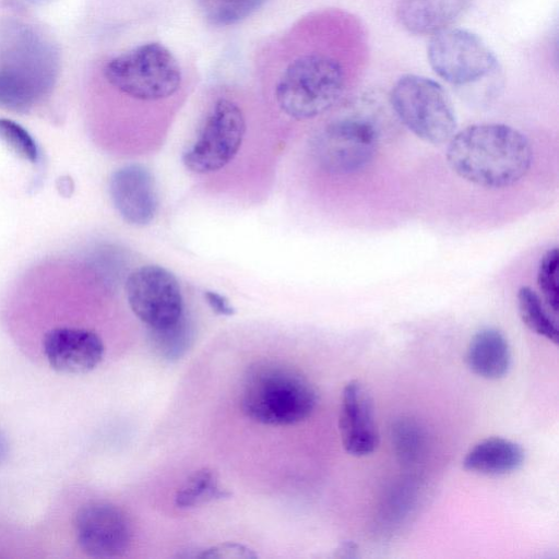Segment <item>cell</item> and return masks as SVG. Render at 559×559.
Listing matches in <instances>:
<instances>
[{"instance_id":"obj_1","label":"cell","mask_w":559,"mask_h":559,"mask_svg":"<svg viewBox=\"0 0 559 559\" xmlns=\"http://www.w3.org/2000/svg\"><path fill=\"white\" fill-rule=\"evenodd\" d=\"M447 160L464 180L487 189L520 181L532 164V148L519 130L502 123H478L454 133Z\"/></svg>"},{"instance_id":"obj_2","label":"cell","mask_w":559,"mask_h":559,"mask_svg":"<svg viewBox=\"0 0 559 559\" xmlns=\"http://www.w3.org/2000/svg\"><path fill=\"white\" fill-rule=\"evenodd\" d=\"M317 402V391L308 378L281 361H255L242 379L240 407L262 425L298 424L311 415Z\"/></svg>"},{"instance_id":"obj_3","label":"cell","mask_w":559,"mask_h":559,"mask_svg":"<svg viewBox=\"0 0 559 559\" xmlns=\"http://www.w3.org/2000/svg\"><path fill=\"white\" fill-rule=\"evenodd\" d=\"M342 62L324 52H308L290 61L274 90L278 108L289 118L306 120L332 108L346 88Z\"/></svg>"},{"instance_id":"obj_4","label":"cell","mask_w":559,"mask_h":559,"mask_svg":"<svg viewBox=\"0 0 559 559\" xmlns=\"http://www.w3.org/2000/svg\"><path fill=\"white\" fill-rule=\"evenodd\" d=\"M104 76L118 92L140 102L166 99L178 92L182 82L176 57L154 41L111 58L104 67Z\"/></svg>"},{"instance_id":"obj_5","label":"cell","mask_w":559,"mask_h":559,"mask_svg":"<svg viewBox=\"0 0 559 559\" xmlns=\"http://www.w3.org/2000/svg\"><path fill=\"white\" fill-rule=\"evenodd\" d=\"M391 106L417 138L431 144L449 141L456 130V117L444 88L436 81L405 74L393 85Z\"/></svg>"},{"instance_id":"obj_6","label":"cell","mask_w":559,"mask_h":559,"mask_svg":"<svg viewBox=\"0 0 559 559\" xmlns=\"http://www.w3.org/2000/svg\"><path fill=\"white\" fill-rule=\"evenodd\" d=\"M246 130L241 107L227 97L217 98L182 153L185 167L197 175L221 170L238 154Z\"/></svg>"},{"instance_id":"obj_7","label":"cell","mask_w":559,"mask_h":559,"mask_svg":"<svg viewBox=\"0 0 559 559\" xmlns=\"http://www.w3.org/2000/svg\"><path fill=\"white\" fill-rule=\"evenodd\" d=\"M427 57L432 70L444 81L466 85L487 76L497 68V58L476 34L447 27L431 35Z\"/></svg>"},{"instance_id":"obj_8","label":"cell","mask_w":559,"mask_h":559,"mask_svg":"<svg viewBox=\"0 0 559 559\" xmlns=\"http://www.w3.org/2000/svg\"><path fill=\"white\" fill-rule=\"evenodd\" d=\"M378 146L374 126L357 118L329 123L312 144L317 164L326 173L348 175L364 169L373 158Z\"/></svg>"},{"instance_id":"obj_9","label":"cell","mask_w":559,"mask_h":559,"mask_svg":"<svg viewBox=\"0 0 559 559\" xmlns=\"http://www.w3.org/2000/svg\"><path fill=\"white\" fill-rule=\"evenodd\" d=\"M124 290L132 312L147 329L170 325L186 314L178 280L160 265L147 264L134 270L126 281Z\"/></svg>"},{"instance_id":"obj_10","label":"cell","mask_w":559,"mask_h":559,"mask_svg":"<svg viewBox=\"0 0 559 559\" xmlns=\"http://www.w3.org/2000/svg\"><path fill=\"white\" fill-rule=\"evenodd\" d=\"M74 534L82 551L92 558H116L129 548L132 530L122 509L107 501L83 504L74 516Z\"/></svg>"},{"instance_id":"obj_11","label":"cell","mask_w":559,"mask_h":559,"mask_svg":"<svg viewBox=\"0 0 559 559\" xmlns=\"http://www.w3.org/2000/svg\"><path fill=\"white\" fill-rule=\"evenodd\" d=\"M2 51L0 70L32 86L44 98L53 87L57 58L51 46L31 29H11Z\"/></svg>"},{"instance_id":"obj_12","label":"cell","mask_w":559,"mask_h":559,"mask_svg":"<svg viewBox=\"0 0 559 559\" xmlns=\"http://www.w3.org/2000/svg\"><path fill=\"white\" fill-rule=\"evenodd\" d=\"M43 352L49 366L56 371L82 374L94 370L102 362L105 345L94 331L60 326L45 334Z\"/></svg>"},{"instance_id":"obj_13","label":"cell","mask_w":559,"mask_h":559,"mask_svg":"<svg viewBox=\"0 0 559 559\" xmlns=\"http://www.w3.org/2000/svg\"><path fill=\"white\" fill-rule=\"evenodd\" d=\"M109 195L120 217L133 226L150 224L158 210V194L151 171L130 164L112 173Z\"/></svg>"},{"instance_id":"obj_14","label":"cell","mask_w":559,"mask_h":559,"mask_svg":"<svg viewBox=\"0 0 559 559\" xmlns=\"http://www.w3.org/2000/svg\"><path fill=\"white\" fill-rule=\"evenodd\" d=\"M338 428L344 449L352 455L372 453L379 443L372 397L359 381H349L343 389Z\"/></svg>"},{"instance_id":"obj_15","label":"cell","mask_w":559,"mask_h":559,"mask_svg":"<svg viewBox=\"0 0 559 559\" xmlns=\"http://www.w3.org/2000/svg\"><path fill=\"white\" fill-rule=\"evenodd\" d=\"M469 0H400L397 19L416 35H432L450 25L465 11Z\"/></svg>"},{"instance_id":"obj_16","label":"cell","mask_w":559,"mask_h":559,"mask_svg":"<svg viewBox=\"0 0 559 559\" xmlns=\"http://www.w3.org/2000/svg\"><path fill=\"white\" fill-rule=\"evenodd\" d=\"M466 364L478 377L489 380L504 377L511 366V350L503 333L496 328L476 332L467 346Z\"/></svg>"},{"instance_id":"obj_17","label":"cell","mask_w":559,"mask_h":559,"mask_svg":"<svg viewBox=\"0 0 559 559\" xmlns=\"http://www.w3.org/2000/svg\"><path fill=\"white\" fill-rule=\"evenodd\" d=\"M524 462L520 444L504 438L491 437L477 442L466 453V471L486 476H500L516 471Z\"/></svg>"},{"instance_id":"obj_18","label":"cell","mask_w":559,"mask_h":559,"mask_svg":"<svg viewBox=\"0 0 559 559\" xmlns=\"http://www.w3.org/2000/svg\"><path fill=\"white\" fill-rule=\"evenodd\" d=\"M147 332L153 352L167 361H176L183 357L194 340L193 325L186 314L170 325L147 329Z\"/></svg>"},{"instance_id":"obj_19","label":"cell","mask_w":559,"mask_h":559,"mask_svg":"<svg viewBox=\"0 0 559 559\" xmlns=\"http://www.w3.org/2000/svg\"><path fill=\"white\" fill-rule=\"evenodd\" d=\"M228 496V491L219 485L216 472L201 468L193 472L177 490L175 504L179 509H190Z\"/></svg>"},{"instance_id":"obj_20","label":"cell","mask_w":559,"mask_h":559,"mask_svg":"<svg viewBox=\"0 0 559 559\" xmlns=\"http://www.w3.org/2000/svg\"><path fill=\"white\" fill-rule=\"evenodd\" d=\"M518 309L523 323L534 333L558 343L556 320L546 310L540 297L530 287L523 286L518 292Z\"/></svg>"},{"instance_id":"obj_21","label":"cell","mask_w":559,"mask_h":559,"mask_svg":"<svg viewBox=\"0 0 559 559\" xmlns=\"http://www.w3.org/2000/svg\"><path fill=\"white\" fill-rule=\"evenodd\" d=\"M269 0H198L207 22L215 26H229L247 19Z\"/></svg>"},{"instance_id":"obj_22","label":"cell","mask_w":559,"mask_h":559,"mask_svg":"<svg viewBox=\"0 0 559 559\" xmlns=\"http://www.w3.org/2000/svg\"><path fill=\"white\" fill-rule=\"evenodd\" d=\"M394 452L404 464H414L423 455L426 448V435L421 426L414 419L402 417L391 428Z\"/></svg>"},{"instance_id":"obj_23","label":"cell","mask_w":559,"mask_h":559,"mask_svg":"<svg viewBox=\"0 0 559 559\" xmlns=\"http://www.w3.org/2000/svg\"><path fill=\"white\" fill-rule=\"evenodd\" d=\"M41 99L32 86L0 70V107L25 114Z\"/></svg>"},{"instance_id":"obj_24","label":"cell","mask_w":559,"mask_h":559,"mask_svg":"<svg viewBox=\"0 0 559 559\" xmlns=\"http://www.w3.org/2000/svg\"><path fill=\"white\" fill-rule=\"evenodd\" d=\"M558 264V249L552 248L543 255L537 271V284L543 300L555 314L559 304Z\"/></svg>"},{"instance_id":"obj_25","label":"cell","mask_w":559,"mask_h":559,"mask_svg":"<svg viewBox=\"0 0 559 559\" xmlns=\"http://www.w3.org/2000/svg\"><path fill=\"white\" fill-rule=\"evenodd\" d=\"M0 140L23 159L29 163L38 160V146L29 132L20 123L0 118Z\"/></svg>"},{"instance_id":"obj_26","label":"cell","mask_w":559,"mask_h":559,"mask_svg":"<svg viewBox=\"0 0 559 559\" xmlns=\"http://www.w3.org/2000/svg\"><path fill=\"white\" fill-rule=\"evenodd\" d=\"M201 558L254 559L258 555L249 547L237 543H224L204 550Z\"/></svg>"},{"instance_id":"obj_27","label":"cell","mask_w":559,"mask_h":559,"mask_svg":"<svg viewBox=\"0 0 559 559\" xmlns=\"http://www.w3.org/2000/svg\"><path fill=\"white\" fill-rule=\"evenodd\" d=\"M204 298L215 313L221 316H233L235 313V308L224 295L214 290H205Z\"/></svg>"},{"instance_id":"obj_28","label":"cell","mask_w":559,"mask_h":559,"mask_svg":"<svg viewBox=\"0 0 559 559\" xmlns=\"http://www.w3.org/2000/svg\"><path fill=\"white\" fill-rule=\"evenodd\" d=\"M9 451V443L5 435L0 430V464L5 460Z\"/></svg>"},{"instance_id":"obj_29","label":"cell","mask_w":559,"mask_h":559,"mask_svg":"<svg viewBox=\"0 0 559 559\" xmlns=\"http://www.w3.org/2000/svg\"><path fill=\"white\" fill-rule=\"evenodd\" d=\"M59 182L61 183L60 186H58L60 192L64 195H68L70 193V190L73 189L71 178H60Z\"/></svg>"},{"instance_id":"obj_30","label":"cell","mask_w":559,"mask_h":559,"mask_svg":"<svg viewBox=\"0 0 559 559\" xmlns=\"http://www.w3.org/2000/svg\"><path fill=\"white\" fill-rule=\"evenodd\" d=\"M26 1H29V2H33V3H45V2L50 1V0H26Z\"/></svg>"}]
</instances>
